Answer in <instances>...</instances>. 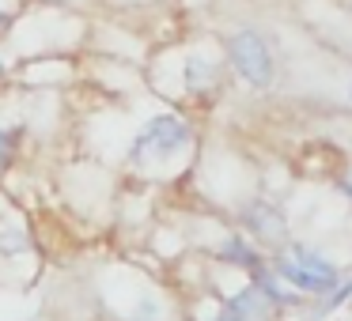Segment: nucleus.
Segmentation results:
<instances>
[{
	"label": "nucleus",
	"instance_id": "obj_4",
	"mask_svg": "<svg viewBox=\"0 0 352 321\" xmlns=\"http://www.w3.org/2000/svg\"><path fill=\"white\" fill-rule=\"evenodd\" d=\"M246 219H250L254 235H261V238H284V219L273 212V208L254 204L250 212H246Z\"/></svg>",
	"mask_w": 352,
	"mask_h": 321
},
{
	"label": "nucleus",
	"instance_id": "obj_3",
	"mask_svg": "<svg viewBox=\"0 0 352 321\" xmlns=\"http://www.w3.org/2000/svg\"><path fill=\"white\" fill-rule=\"evenodd\" d=\"M182 144H186V125L178 121V117H155V121L144 129V136L137 140L140 152L160 155V159L163 155H175Z\"/></svg>",
	"mask_w": 352,
	"mask_h": 321
},
{
	"label": "nucleus",
	"instance_id": "obj_1",
	"mask_svg": "<svg viewBox=\"0 0 352 321\" xmlns=\"http://www.w3.org/2000/svg\"><path fill=\"white\" fill-rule=\"evenodd\" d=\"M228 54L231 64L239 69V76L250 80L254 87H265L273 80V57H269V46L258 31H239L228 38Z\"/></svg>",
	"mask_w": 352,
	"mask_h": 321
},
{
	"label": "nucleus",
	"instance_id": "obj_9",
	"mask_svg": "<svg viewBox=\"0 0 352 321\" xmlns=\"http://www.w3.org/2000/svg\"><path fill=\"white\" fill-rule=\"evenodd\" d=\"M0 72H4V64H0Z\"/></svg>",
	"mask_w": 352,
	"mask_h": 321
},
{
	"label": "nucleus",
	"instance_id": "obj_5",
	"mask_svg": "<svg viewBox=\"0 0 352 321\" xmlns=\"http://www.w3.org/2000/svg\"><path fill=\"white\" fill-rule=\"evenodd\" d=\"M212 76H216V72L208 69V64L201 61V57H190V80H186V84H190V87H205Z\"/></svg>",
	"mask_w": 352,
	"mask_h": 321
},
{
	"label": "nucleus",
	"instance_id": "obj_6",
	"mask_svg": "<svg viewBox=\"0 0 352 321\" xmlns=\"http://www.w3.org/2000/svg\"><path fill=\"white\" fill-rule=\"evenodd\" d=\"M228 253H231L228 261H235V265H246V268L258 265V261H254V250H250V246H243L239 238H235V242H228Z\"/></svg>",
	"mask_w": 352,
	"mask_h": 321
},
{
	"label": "nucleus",
	"instance_id": "obj_8",
	"mask_svg": "<svg viewBox=\"0 0 352 321\" xmlns=\"http://www.w3.org/2000/svg\"><path fill=\"white\" fill-rule=\"evenodd\" d=\"M344 189H349V193H352V174H349V178H344Z\"/></svg>",
	"mask_w": 352,
	"mask_h": 321
},
{
	"label": "nucleus",
	"instance_id": "obj_2",
	"mask_svg": "<svg viewBox=\"0 0 352 321\" xmlns=\"http://www.w3.org/2000/svg\"><path fill=\"white\" fill-rule=\"evenodd\" d=\"M280 272L288 276L299 291H326V287H333V280H337V268L311 250H296L292 257H284Z\"/></svg>",
	"mask_w": 352,
	"mask_h": 321
},
{
	"label": "nucleus",
	"instance_id": "obj_7",
	"mask_svg": "<svg viewBox=\"0 0 352 321\" xmlns=\"http://www.w3.org/2000/svg\"><path fill=\"white\" fill-rule=\"evenodd\" d=\"M8 155H12V136L8 132H0V170L8 167Z\"/></svg>",
	"mask_w": 352,
	"mask_h": 321
}]
</instances>
